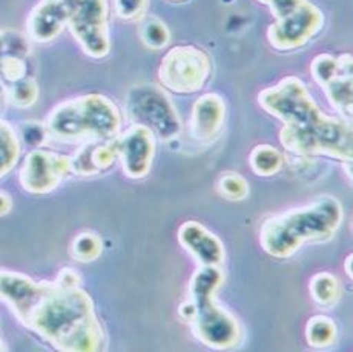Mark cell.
<instances>
[{
  "label": "cell",
  "instance_id": "cell-14",
  "mask_svg": "<svg viewBox=\"0 0 353 352\" xmlns=\"http://www.w3.org/2000/svg\"><path fill=\"white\" fill-rule=\"evenodd\" d=\"M115 159H117L115 140H110L106 144H92L77 153L76 159L71 160V169L80 175L99 174L111 168Z\"/></svg>",
  "mask_w": 353,
  "mask_h": 352
},
{
  "label": "cell",
  "instance_id": "cell-2",
  "mask_svg": "<svg viewBox=\"0 0 353 352\" xmlns=\"http://www.w3.org/2000/svg\"><path fill=\"white\" fill-rule=\"evenodd\" d=\"M258 100L264 110L283 121L280 139L288 151L352 160L350 124L324 114L300 79H283L261 91Z\"/></svg>",
  "mask_w": 353,
  "mask_h": 352
},
{
  "label": "cell",
  "instance_id": "cell-6",
  "mask_svg": "<svg viewBox=\"0 0 353 352\" xmlns=\"http://www.w3.org/2000/svg\"><path fill=\"white\" fill-rule=\"evenodd\" d=\"M71 22L83 50L92 57H105L110 52L106 0H52Z\"/></svg>",
  "mask_w": 353,
  "mask_h": 352
},
{
  "label": "cell",
  "instance_id": "cell-7",
  "mask_svg": "<svg viewBox=\"0 0 353 352\" xmlns=\"http://www.w3.org/2000/svg\"><path fill=\"white\" fill-rule=\"evenodd\" d=\"M212 71V63L205 51L196 46H175L166 52L160 65V82L168 90L180 94L200 91Z\"/></svg>",
  "mask_w": 353,
  "mask_h": 352
},
{
  "label": "cell",
  "instance_id": "cell-5",
  "mask_svg": "<svg viewBox=\"0 0 353 352\" xmlns=\"http://www.w3.org/2000/svg\"><path fill=\"white\" fill-rule=\"evenodd\" d=\"M121 117L112 101L99 94L68 101L52 111L48 130L56 139L68 141L112 139L119 134Z\"/></svg>",
  "mask_w": 353,
  "mask_h": 352
},
{
  "label": "cell",
  "instance_id": "cell-1",
  "mask_svg": "<svg viewBox=\"0 0 353 352\" xmlns=\"http://www.w3.org/2000/svg\"><path fill=\"white\" fill-rule=\"evenodd\" d=\"M0 299L59 352H101L105 335L91 297L77 286L0 273Z\"/></svg>",
  "mask_w": 353,
  "mask_h": 352
},
{
  "label": "cell",
  "instance_id": "cell-17",
  "mask_svg": "<svg viewBox=\"0 0 353 352\" xmlns=\"http://www.w3.org/2000/svg\"><path fill=\"white\" fill-rule=\"evenodd\" d=\"M305 338L310 346L323 349L336 342V326L332 319L325 315H315L305 326Z\"/></svg>",
  "mask_w": 353,
  "mask_h": 352
},
{
  "label": "cell",
  "instance_id": "cell-23",
  "mask_svg": "<svg viewBox=\"0 0 353 352\" xmlns=\"http://www.w3.org/2000/svg\"><path fill=\"white\" fill-rule=\"evenodd\" d=\"M148 0H115V11L125 20H135L143 16Z\"/></svg>",
  "mask_w": 353,
  "mask_h": 352
},
{
  "label": "cell",
  "instance_id": "cell-18",
  "mask_svg": "<svg viewBox=\"0 0 353 352\" xmlns=\"http://www.w3.org/2000/svg\"><path fill=\"white\" fill-rule=\"evenodd\" d=\"M249 164L254 173L261 177H270L283 166V155L276 148L270 145H258L249 157Z\"/></svg>",
  "mask_w": 353,
  "mask_h": 352
},
{
  "label": "cell",
  "instance_id": "cell-8",
  "mask_svg": "<svg viewBox=\"0 0 353 352\" xmlns=\"http://www.w3.org/2000/svg\"><path fill=\"white\" fill-rule=\"evenodd\" d=\"M128 111L139 125L171 140L180 134L181 124L171 100L157 86L143 85L131 90L126 101Z\"/></svg>",
  "mask_w": 353,
  "mask_h": 352
},
{
  "label": "cell",
  "instance_id": "cell-24",
  "mask_svg": "<svg viewBox=\"0 0 353 352\" xmlns=\"http://www.w3.org/2000/svg\"><path fill=\"white\" fill-rule=\"evenodd\" d=\"M36 96H37V90L36 86H34L32 84L26 82L23 85H19L16 88V94H14V99L17 104H20L22 106H26V105H31L34 100H36Z\"/></svg>",
  "mask_w": 353,
  "mask_h": 352
},
{
  "label": "cell",
  "instance_id": "cell-9",
  "mask_svg": "<svg viewBox=\"0 0 353 352\" xmlns=\"http://www.w3.org/2000/svg\"><path fill=\"white\" fill-rule=\"evenodd\" d=\"M323 23L321 11L307 0H303L294 11L276 19L268 30V39L276 50H295L307 43L321 30Z\"/></svg>",
  "mask_w": 353,
  "mask_h": 352
},
{
  "label": "cell",
  "instance_id": "cell-26",
  "mask_svg": "<svg viewBox=\"0 0 353 352\" xmlns=\"http://www.w3.org/2000/svg\"><path fill=\"white\" fill-rule=\"evenodd\" d=\"M11 209V199L5 193H0V215H5Z\"/></svg>",
  "mask_w": 353,
  "mask_h": 352
},
{
  "label": "cell",
  "instance_id": "cell-28",
  "mask_svg": "<svg viewBox=\"0 0 353 352\" xmlns=\"http://www.w3.org/2000/svg\"><path fill=\"white\" fill-rule=\"evenodd\" d=\"M260 2H261V3H268V5H269L270 0H260Z\"/></svg>",
  "mask_w": 353,
  "mask_h": 352
},
{
  "label": "cell",
  "instance_id": "cell-30",
  "mask_svg": "<svg viewBox=\"0 0 353 352\" xmlns=\"http://www.w3.org/2000/svg\"><path fill=\"white\" fill-rule=\"evenodd\" d=\"M174 2H183V0H174Z\"/></svg>",
  "mask_w": 353,
  "mask_h": 352
},
{
  "label": "cell",
  "instance_id": "cell-16",
  "mask_svg": "<svg viewBox=\"0 0 353 352\" xmlns=\"http://www.w3.org/2000/svg\"><path fill=\"white\" fill-rule=\"evenodd\" d=\"M310 295L321 306H334L341 299V285L335 275L320 273L310 280Z\"/></svg>",
  "mask_w": 353,
  "mask_h": 352
},
{
  "label": "cell",
  "instance_id": "cell-22",
  "mask_svg": "<svg viewBox=\"0 0 353 352\" xmlns=\"http://www.w3.org/2000/svg\"><path fill=\"white\" fill-rule=\"evenodd\" d=\"M338 70V59L329 56V54H321V56H318L314 60V63H312V74H314L315 80L321 86L327 84L332 77H335Z\"/></svg>",
  "mask_w": 353,
  "mask_h": 352
},
{
  "label": "cell",
  "instance_id": "cell-19",
  "mask_svg": "<svg viewBox=\"0 0 353 352\" xmlns=\"http://www.w3.org/2000/svg\"><path fill=\"white\" fill-rule=\"evenodd\" d=\"M103 251L101 239L94 233H81L74 239L71 245V254L74 259L81 263H90L97 259Z\"/></svg>",
  "mask_w": 353,
  "mask_h": 352
},
{
  "label": "cell",
  "instance_id": "cell-29",
  "mask_svg": "<svg viewBox=\"0 0 353 352\" xmlns=\"http://www.w3.org/2000/svg\"><path fill=\"white\" fill-rule=\"evenodd\" d=\"M0 352H3V346H2V342H0Z\"/></svg>",
  "mask_w": 353,
  "mask_h": 352
},
{
  "label": "cell",
  "instance_id": "cell-4",
  "mask_svg": "<svg viewBox=\"0 0 353 352\" xmlns=\"http://www.w3.org/2000/svg\"><path fill=\"white\" fill-rule=\"evenodd\" d=\"M223 282L220 266H201L194 274L191 295L195 306L192 329L201 343L212 349H230L241 338L240 324L232 314L215 302V293Z\"/></svg>",
  "mask_w": 353,
  "mask_h": 352
},
{
  "label": "cell",
  "instance_id": "cell-13",
  "mask_svg": "<svg viewBox=\"0 0 353 352\" xmlns=\"http://www.w3.org/2000/svg\"><path fill=\"white\" fill-rule=\"evenodd\" d=\"M226 117L225 100L219 94H205L195 101L191 117V133L196 140L210 141L221 131Z\"/></svg>",
  "mask_w": 353,
  "mask_h": 352
},
{
  "label": "cell",
  "instance_id": "cell-10",
  "mask_svg": "<svg viewBox=\"0 0 353 352\" xmlns=\"http://www.w3.org/2000/svg\"><path fill=\"white\" fill-rule=\"evenodd\" d=\"M117 157L123 171L131 179H143L152 166L155 153L154 133L143 125H134L115 139Z\"/></svg>",
  "mask_w": 353,
  "mask_h": 352
},
{
  "label": "cell",
  "instance_id": "cell-11",
  "mask_svg": "<svg viewBox=\"0 0 353 352\" xmlns=\"http://www.w3.org/2000/svg\"><path fill=\"white\" fill-rule=\"evenodd\" d=\"M71 169V159L45 151H34L25 160L20 182L26 191L45 194L52 191Z\"/></svg>",
  "mask_w": 353,
  "mask_h": 352
},
{
  "label": "cell",
  "instance_id": "cell-27",
  "mask_svg": "<svg viewBox=\"0 0 353 352\" xmlns=\"http://www.w3.org/2000/svg\"><path fill=\"white\" fill-rule=\"evenodd\" d=\"M350 263H352V255H349V257H347V260H345V265H347V266H345V273H347V274H349V277H352V271H350Z\"/></svg>",
  "mask_w": 353,
  "mask_h": 352
},
{
  "label": "cell",
  "instance_id": "cell-12",
  "mask_svg": "<svg viewBox=\"0 0 353 352\" xmlns=\"http://www.w3.org/2000/svg\"><path fill=\"white\" fill-rule=\"evenodd\" d=\"M179 240L201 266H221L226 259L225 245L199 222H186L179 229Z\"/></svg>",
  "mask_w": 353,
  "mask_h": 352
},
{
  "label": "cell",
  "instance_id": "cell-3",
  "mask_svg": "<svg viewBox=\"0 0 353 352\" xmlns=\"http://www.w3.org/2000/svg\"><path fill=\"white\" fill-rule=\"evenodd\" d=\"M343 222V206L330 195L270 217L261 226L260 243L269 255L286 259L309 242H327Z\"/></svg>",
  "mask_w": 353,
  "mask_h": 352
},
{
  "label": "cell",
  "instance_id": "cell-15",
  "mask_svg": "<svg viewBox=\"0 0 353 352\" xmlns=\"http://www.w3.org/2000/svg\"><path fill=\"white\" fill-rule=\"evenodd\" d=\"M339 70L335 77H332L323 90L334 108L343 114L345 119L352 117V56L344 54L338 59Z\"/></svg>",
  "mask_w": 353,
  "mask_h": 352
},
{
  "label": "cell",
  "instance_id": "cell-25",
  "mask_svg": "<svg viewBox=\"0 0 353 352\" xmlns=\"http://www.w3.org/2000/svg\"><path fill=\"white\" fill-rule=\"evenodd\" d=\"M194 314H195V306H194V302H186L183 303L180 306V315L185 317L186 320H192L194 319Z\"/></svg>",
  "mask_w": 353,
  "mask_h": 352
},
{
  "label": "cell",
  "instance_id": "cell-21",
  "mask_svg": "<svg viewBox=\"0 0 353 352\" xmlns=\"http://www.w3.org/2000/svg\"><path fill=\"white\" fill-rule=\"evenodd\" d=\"M140 37L148 48L161 50L169 42V31L161 20L155 17H149L145 20L140 28Z\"/></svg>",
  "mask_w": 353,
  "mask_h": 352
},
{
  "label": "cell",
  "instance_id": "cell-20",
  "mask_svg": "<svg viewBox=\"0 0 353 352\" xmlns=\"http://www.w3.org/2000/svg\"><path fill=\"white\" fill-rule=\"evenodd\" d=\"M216 189H219L221 197H225L229 202H241L248 199L249 195L248 180L236 173L223 174Z\"/></svg>",
  "mask_w": 353,
  "mask_h": 352
}]
</instances>
